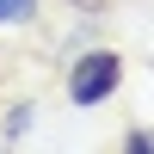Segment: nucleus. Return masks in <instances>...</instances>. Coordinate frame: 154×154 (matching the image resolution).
<instances>
[{"mask_svg": "<svg viewBox=\"0 0 154 154\" xmlns=\"http://www.w3.org/2000/svg\"><path fill=\"white\" fill-rule=\"evenodd\" d=\"M117 86H123V56L117 49H86V56L68 62V105L74 111H99Z\"/></svg>", "mask_w": 154, "mask_h": 154, "instance_id": "nucleus-1", "label": "nucleus"}, {"mask_svg": "<svg viewBox=\"0 0 154 154\" xmlns=\"http://www.w3.org/2000/svg\"><path fill=\"white\" fill-rule=\"evenodd\" d=\"M37 19V0H0V25H31Z\"/></svg>", "mask_w": 154, "mask_h": 154, "instance_id": "nucleus-2", "label": "nucleus"}, {"mask_svg": "<svg viewBox=\"0 0 154 154\" xmlns=\"http://www.w3.org/2000/svg\"><path fill=\"white\" fill-rule=\"evenodd\" d=\"M31 111H37V105H12V117H6V142H19V136L31 130Z\"/></svg>", "mask_w": 154, "mask_h": 154, "instance_id": "nucleus-3", "label": "nucleus"}, {"mask_svg": "<svg viewBox=\"0 0 154 154\" xmlns=\"http://www.w3.org/2000/svg\"><path fill=\"white\" fill-rule=\"evenodd\" d=\"M123 148H130V154H154V130H130Z\"/></svg>", "mask_w": 154, "mask_h": 154, "instance_id": "nucleus-4", "label": "nucleus"}]
</instances>
